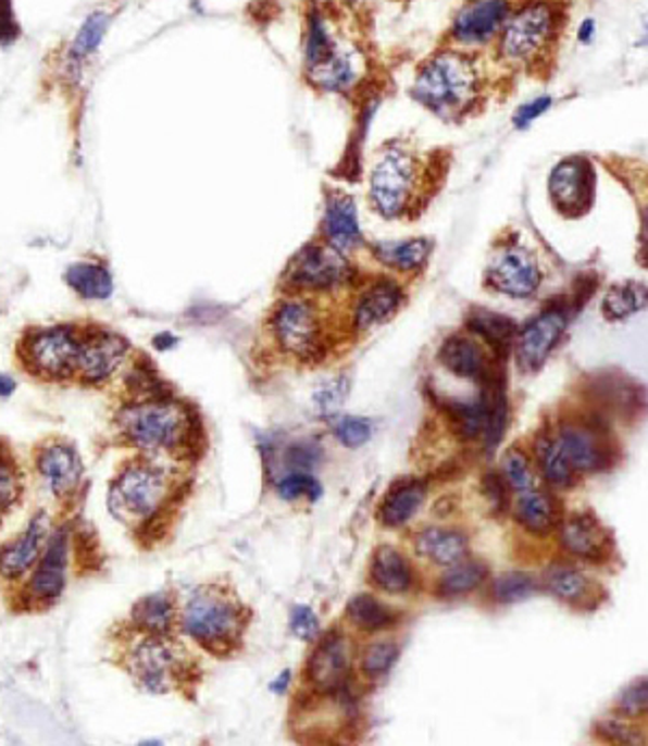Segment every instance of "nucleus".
Segmentation results:
<instances>
[{"mask_svg": "<svg viewBox=\"0 0 648 746\" xmlns=\"http://www.w3.org/2000/svg\"><path fill=\"white\" fill-rule=\"evenodd\" d=\"M478 74L470 59L444 52L428 61L415 80L413 96L441 117L463 113L476 98Z\"/></svg>", "mask_w": 648, "mask_h": 746, "instance_id": "f257e3e1", "label": "nucleus"}, {"mask_svg": "<svg viewBox=\"0 0 648 746\" xmlns=\"http://www.w3.org/2000/svg\"><path fill=\"white\" fill-rule=\"evenodd\" d=\"M122 437L146 452L173 450L182 446L190 431V418L173 400H137L117 413Z\"/></svg>", "mask_w": 648, "mask_h": 746, "instance_id": "f03ea898", "label": "nucleus"}, {"mask_svg": "<svg viewBox=\"0 0 648 746\" xmlns=\"http://www.w3.org/2000/svg\"><path fill=\"white\" fill-rule=\"evenodd\" d=\"M169 494V483L164 472L135 461L128 463L109 489V511L126 524H141L152 520L161 511Z\"/></svg>", "mask_w": 648, "mask_h": 746, "instance_id": "7ed1b4c3", "label": "nucleus"}, {"mask_svg": "<svg viewBox=\"0 0 648 746\" xmlns=\"http://www.w3.org/2000/svg\"><path fill=\"white\" fill-rule=\"evenodd\" d=\"M182 627L203 647L223 649L240 630V612L225 593L201 588L184 606Z\"/></svg>", "mask_w": 648, "mask_h": 746, "instance_id": "20e7f679", "label": "nucleus"}, {"mask_svg": "<svg viewBox=\"0 0 648 746\" xmlns=\"http://www.w3.org/2000/svg\"><path fill=\"white\" fill-rule=\"evenodd\" d=\"M420 185V163L407 150H389L376 163L370 178V197L383 216L404 214Z\"/></svg>", "mask_w": 648, "mask_h": 746, "instance_id": "39448f33", "label": "nucleus"}, {"mask_svg": "<svg viewBox=\"0 0 648 746\" xmlns=\"http://www.w3.org/2000/svg\"><path fill=\"white\" fill-rule=\"evenodd\" d=\"M80 340L83 336L67 325L37 330L22 345L24 364L41 378H67L76 373Z\"/></svg>", "mask_w": 648, "mask_h": 746, "instance_id": "423d86ee", "label": "nucleus"}, {"mask_svg": "<svg viewBox=\"0 0 648 746\" xmlns=\"http://www.w3.org/2000/svg\"><path fill=\"white\" fill-rule=\"evenodd\" d=\"M556 30V13L547 2H534L521 9L503 28L501 52L508 61H532L551 41Z\"/></svg>", "mask_w": 648, "mask_h": 746, "instance_id": "0eeeda50", "label": "nucleus"}, {"mask_svg": "<svg viewBox=\"0 0 648 746\" xmlns=\"http://www.w3.org/2000/svg\"><path fill=\"white\" fill-rule=\"evenodd\" d=\"M126 667L130 675L154 695L171 691L177 677V658L159 634L137 641L128 651Z\"/></svg>", "mask_w": 648, "mask_h": 746, "instance_id": "6e6552de", "label": "nucleus"}, {"mask_svg": "<svg viewBox=\"0 0 648 746\" xmlns=\"http://www.w3.org/2000/svg\"><path fill=\"white\" fill-rule=\"evenodd\" d=\"M275 336L279 345L299 358H314L321 351V321L306 301H286L275 312Z\"/></svg>", "mask_w": 648, "mask_h": 746, "instance_id": "1a4fd4ad", "label": "nucleus"}, {"mask_svg": "<svg viewBox=\"0 0 648 746\" xmlns=\"http://www.w3.org/2000/svg\"><path fill=\"white\" fill-rule=\"evenodd\" d=\"M488 284L514 299L532 297L540 284V271L534 256L521 245L503 247L488 266Z\"/></svg>", "mask_w": 648, "mask_h": 746, "instance_id": "9d476101", "label": "nucleus"}, {"mask_svg": "<svg viewBox=\"0 0 648 746\" xmlns=\"http://www.w3.org/2000/svg\"><path fill=\"white\" fill-rule=\"evenodd\" d=\"M126 353H128V343L122 336L113 332H104V330L89 332L80 340L76 374L85 383H94V385L102 383L122 366Z\"/></svg>", "mask_w": 648, "mask_h": 746, "instance_id": "9b49d317", "label": "nucleus"}, {"mask_svg": "<svg viewBox=\"0 0 648 746\" xmlns=\"http://www.w3.org/2000/svg\"><path fill=\"white\" fill-rule=\"evenodd\" d=\"M566 330V314L562 310H547L523 327L516 340V362L523 371H538Z\"/></svg>", "mask_w": 648, "mask_h": 746, "instance_id": "f8f14e48", "label": "nucleus"}, {"mask_svg": "<svg viewBox=\"0 0 648 746\" xmlns=\"http://www.w3.org/2000/svg\"><path fill=\"white\" fill-rule=\"evenodd\" d=\"M348 275V264L333 247L310 245L290 264L288 279L299 288L324 290L344 282Z\"/></svg>", "mask_w": 648, "mask_h": 746, "instance_id": "ddd939ff", "label": "nucleus"}, {"mask_svg": "<svg viewBox=\"0 0 648 746\" xmlns=\"http://www.w3.org/2000/svg\"><path fill=\"white\" fill-rule=\"evenodd\" d=\"M593 170L584 159L562 161L549 178V192L553 203L564 214H582L590 206L593 197Z\"/></svg>", "mask_w": 648, "mask_h": 746, "instance_id": "4468645a", "label": "nucleus"}, {"mask_svg": "<svg viewBox=\"0 0 648 746\" xmlns=\"http://www.w3.org/2000/svg\"><path fill=\"white\" fill-rule=\"evenodd\" d=\"M70 567V539L67 531H57L48 542L46 552L37 560L33 577L28 582V595L35 601H54L67 582Z\"/></svg>", "mask_w": 648, "mask_h": 746, "instance_id": "2eb2a0df", "label": "nucleus"}, {"mask_svg": "<svg viewBox=\"0 0 648 746\" xmlns=\"http://www.w3.org/2000/svg\"><path fill=\"white\" fill-rule=\"evenodd\" d=\"M37 472L52 496H70L83 476V463L74 446L65 442H48L37 452Z\"/></svg>", "mask_w": 648, "mask_h": 746, "instance_id": "dca6fc26", "label": "nucleus"}, {"mask_svg": "<svg viewBox=\"0 0 648 746\" xmlns=\"http://www.w3.org/2000/svg\"><path fill=\"white\" fill-rule=\"evenodd\" d=\"M558 442L575 472H599L610 463V450L593 426L569 422L560 426Z\"/></svg>", "mask_w": 648, "mask_h": 746, "instance_id": "f3484780", "label": "nucleus"}, {"mask_svg": "<svg viewBox=\"0 0 648 746\" xmlns=\"http://www.w3.org/2000/svg\"><path fill=\"white\" fill-rule=\"evenodd\" d=\"M48 515L37 513L28 526L11 544L0 548V575L7 580L22 577L43 552L48 542Z\"/></svg>", "mask_w": 648, "mask_h": 746, "instance_id": "a211bd4d", "label": "nucleus"}, {"mask_svg": "<svg viewBox=\"0 0 648 746\" xmlns=\"http://www.w3.org/2000/svg\"><path fill=\"white\" fill-rule=\"evenodd\" d=\"M506 17V0H472L459 11L452 35L463 43H483L501 28Z\"/></svg>", "mask_w": 648, "mask_h": 746, "instance_id": "6ab92c4d", "label": "nucleus"}, {"mask_svg": "<svg viewBox=\"0 0 648 746\" xmlns=\"http://www.w3.org/2000/svg\"><path fill=\"white\" fill-rule=\"evenodd\" d=\"M350 671V647L339 634H331L314 649L308 667V675L316 688L324 693L337 691Z\"/></svg>", "mask_w": 648, "mask_h": 746, "instance_id": "aec40b11", "label": "nucleus"}, {"mask_svg": "<svg viewBox=\"0 0 648 746\" xmlns=\"http://www.w3.org/2000/svg\"><path fill=\"white\" fill-rule=\"evenodd\" d=\"M560 542L566 552L582 559H599L608 546V533L590 513H573L560 526Z\"/></svg>", "mask_w": 648, "mask_h": 746, "instance_id": "412c9836", "label": "nucleus"}, {"mask_svg": "<svg viewBox=\"0 0 648 746\" xmlns=\"http://www.w3.org/2000/svg\"><path fill=\"white\" fill-rule=\"evenodd\" d=\"M324 234L333 249L350 251L361 243V229L357 221V208L350 197L333 195L326 203Z\"/></svg>", "mask_w": 648, "mask_h": 746, "instance_id": "4be33fe9", "label": "nucleus"}, {"mask_svg": "<svg viewBox=\"0 0 648 746\" xmlns=\"http://www.w3.org/2000/svg\"><path fill=\"white\" fill-rule=\"evenodd\" d=\"M400 303H402V293L396 284L376 282L361 295L354 308L357 330H370L389 321L398 312Z\"/></svg>", "mask_w": 648, "mask_h": 746, "instance_id": "5701e85b", "label": "nucleus"}, {"mask_svg": "<svg viewBox=\"0 0 648 746\" xmlns=\"http://www.w3.org/2000/svg\"><path fill=\"white\" fill-rule=\"evenodd\" d=\"M441 364L457 376L472 378V381H485L490 374L486 366L485 351L478 343L465 336H454L444 343L439 351Z\"/></svg>", "mask_w": 648, "mask_h": 746, "instance_id": "b1692460", "label": "nucleus"}, {"mask_svg": "<svg viewBox=\"0 0 648 746\" xmlns=\"http://www.w3.org/2000/svg\"><path fill=\"white\" fill-rule=\"evenodd\" d=\"M370 580L376 588L398 595L407 593L413 582V571L402 552L391 546H383L374 552L370 564Z\"/></svg>", "mask_w": 648, "mask_h": 746, "instance_id": "393cba45", "label": "nucleus"}, {"mask_svg": "<svg viewBox=\"0 0 648 746\" xmlns=\"http://www.w3.org/2000/svg\"><path fill=\"white\" fill-rule=\"evenodd\" d=\"M415 548L424 559L433 560L437 564H454L465 559L470 550V542L463 533L452 529H426L415 537Z\"/></svg>", "mask_w": 648, "mask_h": 746, "instance_id": "a878e982", "label": "nucleus"}, {"mask_svg": "<svg viewBox=\"0 0 648 746\" xmlns=\"http://www.w3.org/2000/svg\"><path fill=\"white\" fill-rule=\"evenodd\" d=\"M424 498H426L424 483H418V481L400 483L391 487L389 494L383 498L381 509H378V520L389 529L404 526L422 509Z\"/></svg>", "mask_w": 648, "mask_h": 746, "instance_id": "bb28decb", "label": "nucleus"}, {"mask_svg": "<svg viewBox=\"0 0 648 746\" xmlns=\"http://www.w3.org/2000/svg\"><path fill=\"white\" fill-rule=\"evenodd\" d=\"M519 496H521L516 502L519 524L532 535H547L558 522L556 500L547 492H540L536 487Z\"/></svg>", "mask_w": 648, "mask_h": 746, "instance_id": "cd10ccee", "label": "nucleus"}, {"mask_svg": "<svg viewBox=\"0 0 648 746\" xmlns=\"http://www.w3.org/2000/svg\"><path fill=\"white\" fill-rule=\"evenodd\" d=\"M67 286L83 299H107L113 293L111 273L96 262H76L65 271Z\"/></svg>", "mask_w": 648, "mask_h": 746, "instance_id": "c85d7f7f", "label": "nucleus"}, {"mask_svg": "<svg viewBox=\"0 0 648 746\" xmlns=\"http://www.w3.org/2000/svg\"><path fill=\"white\" fill-rule=\"evenodd\" d=\"M536 457H538V465H540V472L545 476V481L551 485V487H558V489H566L573 485L575 481V470L571 465V461L566 459L558 437H547L543 435L538 442H536Z\"/></svg>", "mask_w": 648, "mask_h": 746, "instance_id": "c756f323", "label": "nucleus"}, {"mask_svg": "<svg viewBox=\"0 0 648 746\" xmlns=\"http://www.w3.org/2000/svg\"><path fill=\"white\" fill-rule=\"evenodd\" d=\"M433 251V243L428 238H413L402 243H378L374 247L376 258L398 271H415L420 269Z\"/></svg>", "mask_w": 648, "mask_h": 746, "instance_id": "7c9ffc66", "label": "nucleus"}, {"mask_svg": "<svg viewBox=\"0 0 648 746\" xmlns=\"http://www.w3.org/2000/svg\"><path fill=\"white\" fill-rule=\"evenodd\" d=\"M348 619L363 632H378L396 623V612L372 595H357L348 604Z\"/></svg>", "mask_w": 648, "mask_h": 746, "instance_id": "2f4dec72", "label": "nucleus"}, {"mask_svg": "<svg viewBox=\"0 0 648 746\" xmlns=\"http://www.w3.org/2000/svg\"><path fill=\"white\" fill-rule=\"evenodd\" d=\"M647 306V288L636 282L616 284L606 293L603 314L610 321H623L640 312Z\"/></svg>", "mask_w": 648, "mask_h": 746, "instance_id": "473e14b6", "label": "nucleus"}, {"mask_svg": "<svg viewBox=\"0 0 648 746\" xmlns=\"http://www.w3.org/2000/svg\"><path fill=\"white\" fill-rule=\"evenodd\" d=\"M109 26H111V13L107 11L89 13L70 46V61L76 65L87 61L100 48Z\"/></svg>", "mask_w": 648, "mask_h": 746, "instance_id": "72a5a7b5", "label": "nucleus"}, {"mask_svg": "<svg viewBox=\"0 0 648 746\" xmlns=\"http://www.w3.org/2000/svg\"><path fill=\"white\" fill-rule=\"evenodd\" d=\"M470 330L476 332L481 338H485L486 343L495 349H506L516 332V325L497 312H488V310H474L468 319Z\"/></svg>", "mask_w": 648, "mask_h": 746, "instance_id": "f704fd0d", "label": "nucleus"}, {"mask_svg": "<svg viewBox=\"0 0 648 746\" xmlns=\"http://www.w3.org/2000/svg\"><path fill=\"white\" fill-rule=\"evenodd\" d=\"M486 577V567L476 560H459L439 580V590L448 597L465 595L478 588Z\"/></svg>", "mask_w": 648, "mask_h": 746, "instance_id": "c9c22d12", "label": "nucleus"}, {"mask_svg": "<svg viewBox=\"0 0 648 746\" xmlns=\"http://www.w3.org/2000/svg\"><path fill=\"white\" fill-rule=\"evenodd\" d=\"M545 586L549 588V593H553L556 597L569 604H577L590 593V580L582 571L564 567V564L547 571Z\"/></svg>", "mask_w": 648, "mask_h": 746, "instance_id": "e433bc0d", "label": "nucleus"}, {"mask_svg": "<svg viewBox=\"0 0 648 746\" xmlns=\"http://www.w3.org/2000/svg\"><path fill=\"white\" fill-rule=\"evenodd\" d=\"M135 623L150 632V634H164L169 627H171V621H173V604L171 599L164 595V593H159V595H148L144 597L137 606H135Z\"/></svg>", "mask_w": 648, "mask_h": 746, "instance_id": "4c0bfd02", "label": "nucleus"}, {"mask_svg": "<svg viewBox=\"0 0 648 746\" xmlns=\"http://www.w3.org/2000/svg\"><path fill=\"white\" fill-rule=\"evenodd\" d=\"M501 472H503L506 483H508L516 494H525V492H529V489L536 487V478H534L532 463H529V459L525 457L523 450L510 448V450L503 455Z\"/></svg>", "mask_w": 648, "mask_h": 746, "instance_id": "58836bf2", "label": "nucleus"}, {"mask_svg": "<svg viewBox=\"0 0 648 746\" xmlns=\"http://www.w3.org/2000/svg\"><path fill=\"white\" fill-rule=\"evenodd\" d=\"M536 586H538V582L532 575L512 571V573L499 575L495 580L493 597L499 604H516V601H523V599L532 597L536 593Z\"/></svg>", "mask_w": 648, "mask_h": 746, "instance_id": "ea45409f", "label": "nucleus"}, {"mask_svg": "<svg viewBox=\"0 0 648 746\" xmlns=\"http://www.w3.org/2000/svg\"><path fill=\"white\" fill-rule=\"evenodd\" d=\"M448 413L457 426V431L468 437L474 439L485 431V407L483 400L478 402H459V400H450L448 402Z\"/></svg>", "mask_w": 648, "mask_h": 746, "instance_id": "a19ab883", "label": "nucleus"}, {"mask_svg": "<svg viewBox=\"0 0 648 746\" xmlns=\"http://www.w3.org/2000/svg\"><path fill=\"white\" fill-rule=\"evenodd\" d=\"M396 660H398V645L391 641H378L365 647L361 656V671L367 677L376 680V677H383L394 667Z\"/></svg>", "mask_w": 648, "mask_h": 746, "instance_id": "79ce46f5", "label": "nucleus"}, {"mask_svg": "<svg viewBox=\"0 0 648 746\" xmlns=\"http://www.w3.org/2000/svg\"><path fill=\"white\" fill-rule=\"evenodd\" d=\"M22 478L15 461L0 450V520L20 502Z\"/></svg>", "mask_w": 648, "mask_h": 746, "instance_id": "37998d69", "label": "nucleus"}, {"mask_svg": "<svg viewBox=\"0 0 648 746\" xmlns=\"http://www.w3.org/2000/svg\"><path fill=\"white\" fill-rule=\"evenodd\" d=\"M277 492L284 500H299V498L316 500L321 496V483L316 478H312L310 474L295 472L277 485Z\"/></svg>", "mask_w": 648, "mask_h": 746, "instance_id": "c03bdc74", "label": "nucleus"}, {"mask_svg": "<svg viewBox=\"0 0 648 746\" xmlns=\"http://www.w3.org/2000/svg\"><path fill=\"white\" fill-rule=\"evenodd\" d=\"M335 437L348 448H359L372 437V424L370 420L346 415L335 424Z\"/></svg>", "mask_w": 648, "mask_h": 746, "instance_id": "a18cd8bd", "label": "nucleus"}, {"mask_svg": "<svg viewBox=\"0 0 648 746\" xmlns=\"http://www.w3.org/2000/svg\"><path fill=\"white\" fill-rule=\"evenodd\" d=\"M290 627H292V632H295L299 638L312 641V638L319 634L321 623H319V617H316V612H314L312 608H308V606H297V608L292 610Z\"/></svg>", "mask_w": 648, "mask_h": 746, "instance_id": "49530a36", "label": "nucleus"}, {"mask_svg": "<svg viewBox=\"0 0 648 746\" xmlns=\"http://www.w3.org/2000/svg\"><path fill=\"white\" fill-rule=\"evenodd\" d=\"M619 708L623 710V714H630V717L645 714V710H647V682L643 680V682L634 684L632 688H627L619 701Z\"/></svg>", "mask_w": 648, "mask_h": 746, "instance_id": "de8ad7c7", "label": "nucleus"}, {"mask_svg": "<svg viewBox=\"0 0 648 746\" xmlns=\"http://www.w3.org/2000/svg\"><path fill=\"white\" fill-rule=\"evenodd\" d=\"M551 107V98H538L527 104H523L516 115H514V126L516 128H527L529 122H534L538 115H543Z\"/></svg>", "mask_w": 648, "mask_h": 746, "instance_id": "09e8293b", "label": "nucleus"}, {"mask_svg": "<svg viewBox=\"0 0 648 746\" xmlns=\"http://www.w3.org/2000/svg\"><path fill=\"white\" fill-rule=\"evenodd\" d=\"M17 37V22L11 0H0V41L11 43Z\"/></svg>", "mask_w": 648, "mask_h": 746, "instance_id": "8fccbe9b", "label": "nucleus"}, {"mask_svg": "<svg viewBox=\"0 0 648 746\" xmlns=\"http://www.w3.org/2000/svg\"><path fill=\"white\" fill-rule=\"evenodd\" d=\"M601 734L603 738L608 741H614V743H636L638 738L632 736V730L625 728L623 723H616V721H608L601 725Z\"/></svg>", "mask_w": 648, "mask_h": 746, "instance_id": "3c124183", "label": "nucleus"}, {"mask_svg": "<svg viewBox=\"0 0 648 746\" xmlns=\"http://www.w3.org/2000/svg\"><path fill=\"white\" fill-rule=\"evenodd\" d=\"M485 487L486 492L490 494V496H495L493 498V502L497 505V507H503L501 502H506V492H503V483H501V478H497V476H488L485 481Z\"/></svg>", "mask_w": 648, "mask_h": 746, "instance_id": "603ef678", "label": "nucleus"}, {"mask_svg": "<svg viewBox=\"0 0 648 746\" xmlns=\"http://www.w3.org/2000/svg\"><path fill=\"white\" fill-rule=\"evenodd\" d=\"M593 35H595V22H593V20H586V22L582 24V28H580V41H582V43H588V41L593 39Z\"/></svg>", "mask_w": 648, "mask_h": 746, "instance_id": "864d4df0", "label": "nucleus"}, {"mask_svg": "<svg viewBox=\"0 0 648 746\" xmlns=\"http://www.w3.org/2000/svg\"><path fill=\"white\" fill-rule=\"evenodd\" d=\"M13 389H15V381L11 376L0 373V398L13 394Z\"/></svg>", "mask_w": 648, "mask_h": 746, "instance_id": "5fc2aeb1", "label": "nucleus"}, {"mask_svg": "<svg viewBox=\"0 0 648 746\" xmlns=\"http://www.w3.org/2000/svg\"><path fill=\"white\" fill-rule=\"evenodd\" d=\"M288 682H290V673L286 671V673L279 677V682H275V684H273V691H277V693H284V691H286V686H288Z\"/></svg>", "mask_w": 648, "mask_h": 746, "instance_id": "6e6d98bb", "label": "nucleus"}]
</instances>
